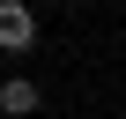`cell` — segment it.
I'll use <instances>...</instances> for the list:
<instances>
[{
	"label": "cell",
	"instance_id": "6da1fadb",
	"mask_svg": "<svg viewBox=\"0 0 126 119\" xmlns=\"http://www.w3.org/2000/svg\"><path fill=\"white\" fill-rule=\"evenodd\" d=\"M30 45H37V8H30V0H0V52L22 60Z\"/></svg>",
	"mask_w": 126,
	"mask_h": 119
},
{
	"label": "cell",
	"instance_id": "7a4b0ae2",
	"mask_svg": "<svg viewBox=\"0 0 126 119\" xmlns=\"http://www.w3.org/2000/svg\"><path fill=\"white\" fill-rule=\"evenodd\" d=\"M37 112H45V89L30 75H8L0 82V119H37Z\"/></svg>",
	"mask_w": 126,
	"mask_h": 119
},
{
	"label": "cell",
	"instance_id": "3957f363",
	"mask_svg": "<svg viewBox=\"0 0 126 119\" xmlns=\"http://www.w3.org/2000/svg\"><path fill=\"white\" fill-rule=\"evenodd\" d=\"M52 8H82V0H52Z\"/></svg>",
	"mask_w": 126,
	"mask_h": 119
}]
</instances>
